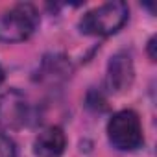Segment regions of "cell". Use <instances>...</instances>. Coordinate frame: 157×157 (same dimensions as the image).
Masks as SVG:
<instances>
[{
  "label": "cell",
  "mask_w": 157,
  "mask_h": 157,
  "mask_svg": "<svg viewBox=\"0 0 157 157\" xmlns=\"http://www.w3.org/2000/svg\"><path fill=\"white\" fill-rule=\"evenodd\" d=\"M129 10L124 2H107L87 11L80 21V30L85 35L107 37L117 33L128 21Z\"/></svg>",
  "instance_id": "cell-1"
},
{
  "label": "cell",
  "mask_w": 157,
  "mask_h": 157,
  "mask_svg": "<svg viewBox=\"0 0 157 157\" xmlns=\"http://www.w3.org/2000/svg\"><path fill=\"white\" fill-rule=\"evenodd\" d=\"M39 24V13L32 4H17L0 13V43L26 41Z\"/></svg>",
  "instance_id": "cell-2"
},
{
  "label": "cell",
  "mask_w": 157,
  "mask_h": 157,
  "mask_svg": "<svg viewBox=\"0 0 157 157\" xmlns=\"http://www.w3.org/2000/svg\"><path fill=\"white\" fill-rule=\"evenodd\" d=\"M107 137L117 150L133 151L140 148L144 139H142V126L139 115L131 109L115 113L107 124Z\"/></svg>",
  "instance_id": "cell-3"
},
{
  "label": "cell",
  "mask_w": 157,
  "mask_h": 157,
  "mask_svg": "<svg viewBox=\"0 0 157 157\" xmlns=\"http://www.w3.org/2000/svg\"><path fill=\"white\" fill-rule=\"evenodd\" d=\"M30 102L24 93L10 89L0 96V126L4 129H21L30 120Z\"/></svg>",
  "instance_id": "cell-4"
},
{
  "label": "cell",
  "mask_w": 157,
  "mask_h": 157,
  "mask_svg": "<svg viewBox=\"0 0 157 157\" xmlns=\"http://www.w3.org/2000/svg\"><path fill=\"white\" fill-rule=\"evenodd\" d=\"M135 78V68L131 56L128 52H118L111 57L107 65V82L109 87L117 93H124L131 87Z\"/></svg>",
  "instance_id": "cell-5"
},
{
  "label": "cell",
  "mask_w": 157,
  "mask_h": 157,
  "mask_svg": "<svg viewBox=\"0 0 157 157\" xmlns=\"http://www.w3.org/2000/svg\"><path fill=\"white\" fill-rule=\"evenodd\" d=\"M67 146V137L61 128L50 126L43 129L33 142V151L37 157H61Z\"/></svg>",
  "instance_id": "cell-6"
},
{
  "label": "cell",
  "mask_w": 157,
  "mask_h": 157,
  "mask_svg": "<svg viewBox=\"0 0 157 157\" xmlns=\"http://www.w3.org/2000/svg\"><path fill=\"white\" fill-rule=\"evenodd\" d=\"M0 157H17L15 142L4 133H0Z\"/></svg>",
  "instance_id": "cell-7"
},
{
  "label": "cell",
  "mask_w": 157,
  "mask_h": 157,
  "mask_svg": "<svg viewBox=\"0 0 157 157\" xmlns=\"http://www.w3.org/2000/svg\"><path fill=\"white\" fill-rule=\"evenodd\" d=\"M148 44H150V46H148V50H150V57H151V61H155V39H150Z\"/></svg>",
  "instance_id": "cell-8"
},
{
  "label": "cell",
  "mask_w": 157,
  "mask_h": 157,
  "mask_svg": "<svg viewBox=\"0 0 157 157\" xmlns=\"http://www.w3.org/2000/svg\"><path fill=\"white\" fill-rule=\"evenodd\" d=\"M2 82H4V68L0 67V85H2Z\"/></svg>",
  "instance_id": "cell-9"
}]
</instances>
